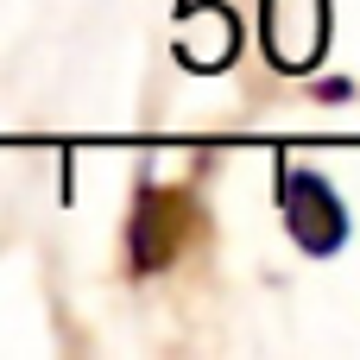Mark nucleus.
Listing matches in <instances>:
<instances>
[{
  "instance_id": "f257e3e1",
  "label": "nucleus",
  "mask_w": 360,
  "mask_h": 360,
  "mask_svg": "<svg viewBox=\"0 0 360 360\" xmlns=\"http://www.w3.org/2000/svg\"><path fill=\"white\" fill-rule=\"evenodd\" d=\"M285 228L304 253H335L348 240V209L335 196V184H323L316 171H291L285 177Z\"/></svg>"
}]
</instances>
